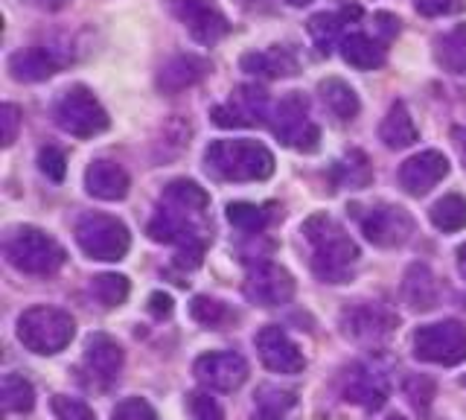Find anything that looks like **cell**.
<instances>
[{"mask_svg":"<svg viewBox=\"0 0 466 420\" xmlns=\"http://www.w3.org/2000/svg\"><path fill=\"white\" fill-rule=\"evenodd\" d=\"M303 240L312 249V271L324 283H347L359 263V245L327 213H315L300 228Z\"/></svg>","mask_w":466,"mask_h":420,"instance_id":"obj_1","label":"cell"},{"mask_svg":"<svg viewBox=\"0 0 466 420\" xmlns=\"http://www.w3.org/2000/svg\"><path fill=\"white\" fill-rule=\"evenodd\" d=\"M204 169L218 181H266L274 172V155L259 140H213L204 149Z\"/></svg>","mask_w":466,"mask_h":420,"instance_id":"obj_2","label":"cell"},{"mask_svg":"<svg viewBox=\"0 0 466 420\" xmlns=\"http://www.w3.org/2000/svg\"><path fill=\"white\" fill-rule=\"evenodd\" d=\"M4 254L12 269L24 274H53L65 266V249L58 245L50 234H44L41 228L21 225L15 228L4 242Z\"/></svg>","mask_w":466,"mask_h":420,"instance_id":"obj_3","label":"cell"},{"mask_svg":"<svg viewBox=\"0 0 466 420\" xmlns=\"http://www.w3.org/2000/svg\"><path fill=\"white\" fill-rule=\"evenodd\" d=\"M76 322L58 307H33L18 318V342L38 356H53L73 342Z\"/></svg>","mask_w":466,"mask_h":420,"instance_id":"obj_4","label":"cell"},{"mask_svg":"<svg viewBox=\"0 0 466 420\" xmlns=\"http://www.w3.org/2000/svg\"><path fill=\"white\" fill-rule=\"evenodd\" d=\"M53 120L62 132H67L70 138H79V140L96 138L111 126L108 111L102 108L94 91H87L85 85H73V88H67L62 97H58V103L53 108Z\"/></svg>","mask_w":466,"mask_h":420,"instance_id":"obj_5","label":"cell"},{"mask_svg":"<svg viewBox=\"0 0 466 420\" xmlns=\"http://www.w3.org/2000/svg\"><path fill=\"white\" fill-rule=\"evenodd\" d=\"M73 234H76L79 249L99 263H116L131 249L128 228L108 213H85Z\"/></svg>","mask_w":466,"mask_h":420,"instance_id":"obj_6","label":"cell"},{"mask_svg":"<svg viewBox=\"0 0 466 420\" xmlns=\"http://www.w3.org/2000/svg\"><path fill=\"white\" fill-rule=\"evenodd\" d=\"M271 132L280 143L298 152H315L320 143V128L309 118V99L303 94H286L271 111Z\"/></svg>","mask_w":466,"mask_h":420,"instance_id":"obj_7","label":"cell"},{"mask_svg":"<svg viewBox=\"0 0 466 420\" xmlns=\"http://www.w3.org/2000/svg\"><path fill=\"white\" fill-rule=\"evenodd\" d=\"M414 356L429 365H461L466 359V327L461 322H437L422 324L414 333Z\"/></svg>","mask_w":466,"mask_h":420,"instance_id":"obj_8","label":"cell"},{"mask_svg":"<svg viewBox=\"0 0 466 420\" xmlns=\"http://www.w3.org/2000/svg\"><path fill=\"white\" fill-rule=\"evenodd\" d=\"M164 4L198 45H218L230 33V21L216 0H164Z\"/></svg>","mask_w":466,"mask_h":420,"instance_id":"obj_9","label":"cell"},{"mask_svg":"<svg viewBox=\"0 0 466 420\" xmlns=\"http://www.w3.org/2000/svg\"><path fill=\"white\" fill-rule=\"evenodd\" d=\"M397 324H400L397 312H390L385 303H373V301L353 303V307H347L341 312L344 336L368 347L385 344L390 339V333L397 330Z\"/></svg>","mask_w":466,"mask_h":420,"instance_id":"obj_10","label":"cell"},{"mask_svg":"<svg viewBox=\"0 0 466 420\" xmlns=\"http://www.w3.org/2000/svg\"><path fill=\"white\" fill-rule=\"evenodd\" d=\"M361 234L368 242L379 245V249H400L414 237V220L411 213L400 205H373L359 216Z\"/></svg>","mask_w":466,"mask_h":420,"instance_id":"obj_11","label":"cell"},{"mask_svg":"<svg viewBox=\"0 0 466 420\" xmlns=\"http://www.w3.org/2000/svg\"><path fill=\"white\" fill-rule=\"evenodd\" d=\"M210 118L222 128H245V126L271 123L268 91H262L259 85H239V88L230 91V99L225 106L213 108Z\"/></svg>","mask_w":466,"mask_h":420,"instance_id":"obj_12","label":"cell"},{"mask_svg":"<svg viewBox=\"0 0 466 420\" xmlns=\"http://www.w3.org/2000/svg\"><path fill=\"white\" fill-rule=\"evenodd\" d=\"M341 394L347 403L361 405V409H368V412L382 409L390 394L388 374L379 365H373V362H356V365H350L344 371Z\"/></svg>","mask_w":466,"mask_h":420,"instance_id":"obj_13","label":"cell"},{"mask_svg":"<svg viewBox=\"0 0 466 420\" xmlns=\"http://www.w3.org/2000/svg\"><path fill=\"white\" fill-rule=\"evenodd\" d=\"M245 298L259 307H280L295 298V278L277 263H257L245 278Z\"/></svg>","mask_w":466,"mask_h":420,"instance_id":"obj_14","label":"cell"},{"mask_svg":"<svg viewBox=\"0 0 466 420\" xmlns=\"http://www.w3.org/2000/svg\"><path fill=\"white\" fill-rule=\"evenodd\" d=\"M196 380L210 388V391H237L245 385L248 380V362L245 356L233 353V351H213V353H204L196 359L193 365Z\"/></svg>","mask_w":466,"mask_h":420,"instance_id":"obj_15","label":"cell"},{"mask_svg":"<svg viewBox=\"0 0 466 420\" xmlns=\"http://www.w3.org/2000/svg\"><path fill=\"white\" fill-rule=\"evenodd\" d=\"M257 353L262 365L274 374H300L306 368L300 347L291 342V336L280 324H268L257 333Z\"/></svg>","mask_w":466,"mask_h":420,"instance_id":"obj_16","label":"cell"},{"mask_svg":"<svg viewBox=\"0 0 466 420\" xmlns=\"http://www.w3.org/2000/svg\"><path fill=\"white\" fill-rule=\"evenodd\" d=\"M446 176H449V158L437 149H426L420 155H411L400 167V184L408 196H426Z\"/></svg>","mask_w":466,"mask_h":420,"instance_id":"obj_17","label":"cell"},{"mask_svg":"<svg viewBox=\"0 0 466 420\" xmlns=\"http://www.w3.org/2000/svg\"><path fill=\"white\" fill-rule=\"evenodd\" d=\"M123 362H126L123 347L116 344L111 336H106V333H94V336L87 339L82 368L87 376H91L94 385H102V388L111 385L116 376H120Z\"/></svg>","mask_w":466,"mask_h":420,"instance_id":"obj_18","label":"cell"},{"mask_svg":"<svg viewBox=\"0 0 466 420\" xmlns=\"http://www.w3.org/2000/svg\"><path fill=\"white\" fill-rule=\"evenodd\" d=\"M128 172L108 158H96L85 169V190L99 201H123L128 196Z\"/></svg>","mask_w":466,"mask_h":420,"instance_id":"obj_19","label":"cell"},{"mask_svg":"<svg viewBox=\"0 0 466 420\" xmlns=\"http://www.w3.org/2000/svg\"><path fill=\"white\" fill-rule=\"evenodd\" d=\"M65 59H58L53 47H24L9 56V77L15 82H44L62 70Z\"/></svg>","mask_w":466,"mask_h":420,"instance_id":"obj_20","label":"cell"},{"mask_svg":"<svg viewBox=\"0 0 466 420\" xmlns=\"http://www.w3.org/2000/svg\"><path fill=\"white\" fill-rule=\"evenodd\" d=\"M208 74H210L208 59L184 53V56H175V59H169L164 67H160L155 82H157L160 94H181L187 88H193V85H198Z\"/></svg>","mask_w":466,"mask_h":420,"instance_id":"obj_21","label":"cell"},{"mask_svg":"<svg viewBox=\"0 0 466 420\" xmlns=\"http://www.w3.org/2000/svg\"><path fill=\"white\" fill-rule=\"evenodd\" d=\"M242 70L262 79H291L298 77V59L286 47H268V50H251L239 59Z\"/></svg>","mask_w":466,"mask_h":420,"instance_id":"obj_22","label":"cell"},{"mask_svg":"<svg viewBox=\"0 0 466 420\" xmlns=\"http://www.w3.org/2000/svg\"><path fill=\"white\" fill-rule=\"evenodd\" d=\"M417 138L420 132H417L411 111L405 108V103H393L385 114L382 126H379V140H382L388 149H408V147H414Z\"/></svg>","mask_w":466,"mask_h":420,"instance_id":"obj_23","label":"cell"},{"mask_svg":"<svg viewBox=\"0 0 466 420\" xmlns=\"http://www.w3.org/2000/svg\"><path fill=\"white\" fill-rule=\"evenodd\" d=\"M318 94L320 99H324V106L327 111L332 114L335 120H356L359 118V111H361V103H359V94L350 88V85L339 77H329L318 85Z\"/></svg>","mask_w":466,"mask_h":420,"instance_id":"obj_24","label":"cell"},{"mask_svg":"<svg viewBox=\"0 0 466 420\" xmlns=\"http://www.w3.org/2000/svg\"><path fill=\"white\" fill-rule=\"evenodd\" d=\"M341 59L356 67V70H379L385 65V47L373 41L370 36L364 33H353V36H344L341 38Z\"/></svg>","mask_w":466,"mask_h":420,"instance_id":"obj_25","label":"cell"},{"mask_svg":"<svg viewBox=\"0 0 466 420\" xmlns=\"http://www.w3.org/2000/svg\"><path fill=\"white\" fill-rule=\"evenodd\" d=\"M164 205L175 208V210H181L187 216H204V210L210 208V196L204 187H198L196 181H187V179H175L167 184V190H164Z\"/></svg>","mask_w":466,"mask_h":420,"instance_id":"obj_26","label":"cell"},{"mask_svg":"<svg viewBox=\"0 0 466 420\" xmlns=\"http://www.w3.org/2000/svg\"><path fill=\"white\" fill-rule=\"evenodd\" d=\"M361 9L359 6H344L341 12H318V15L309 18V36L318 45L320 53H332L335 41H339L341 30H344V21L347 18H359Z\"/></svg>","mask_w":466,"mask_h":420,"instance_id":"obj_27","label":"cell"},{"mask_svg":"<svg viewBox=\"0 0 466 420\" xmlns=\"http://www.w3.org/2000/svg\"><path fill=\"white\" fill-rule=\"evenodd\" d=\"M434 59L446 74L466 77V24L451 26L434 41Z\"/></svg>","mask_w":466,"mask_h":420,"instance_id":"obj_28","label":"cell"},{"mask_svg":"<svg viewBox=\"0 0 466 420\" xmlns=\"http://www.w3.org/2000/svg\"><path fill=\"white\" fill-rule=\"evenodd\" d=\"M402 295L414 310H431L437 303V281L426 263H414L405 271Z\"/></svg>","mask_w":466,"mask_h":420,"instance_id":"obj_29","label":"cell"},{"mask_svg":"<svg viewBox=\"0 0 466 420\" xmlns=\"http://www.w3.org/2000/svg\"><path fill=\"white\" fill-rule=\"evenodd\" d=\"M298 405V394L289 388L266 385L259 388L257 403H254V417L251 420H289Z\"/></svg>","mask_w":466,"mask_h":420,"instance_id":"obj_30","label":"cell"},{"mask_svg":"<svg viewBox=\"0 0 466 420\" xmlns=\"http://www.w3.org/2000/svg\"><path fill=\"white\" fill-rule=\"evenodd\" d=\"M332 179L339 187H350V190H361L373 181V167L368 161V155L359 149H350L344 158H339L332 167Z\"/></svg>","mask_w":466,"mask_h":420,"instance_id":"obj_31","label":"cell"},{"mask_svg":"<svg viewBox=\"0 0 466 420\" xmlns=\"http://www.w3.org/2000/svg\"><path fill=\"white\" fill-rule=\"evenodd\" d=\"M0 403H4V412L9 415H26L33 412L35 405V388L29 380L18 374H6L0 380Z\"/></svg>","mask_w":466,"mask_h":420,"instance_id":"obj_32","label":"cell"},{"mask_svg":"<svg viewBox=\"0 0 466 420\" xmlns=\"http://www.w3.org/2000/svg\"><path fill=\"white\" fill-rule=\"evenodd\" d=\"M429 220L437 230H443V234H455V230L466 228V199L458 193L437 199L429 210Z\"/></svg>","mask_w":466,"mask_h":420,"instance_id":"obj_33","label":"cell"},{"mask_svg":"<svg viewBox=\"0 0 466 420\" xmlns=\"http://www.w3.org/2000/svg\"><path fill=\"white\" fill-rule=\"evenodd\" d=\"M128 292H131V283L126 274L106 271V274H96L91 281V295L102 303V307H120V303H126Z\"/></svg>","mask_w":466,"mask_h":420,"instance_id":"obj_34","label":"cell"},{"mask_svg":"<svg viewBox=\"0 0 466 420\" xmlns=\"http://www.w3.org/2000/svg\"><path fill=\"white\" fill-rule=\"evenodd\" d=\"M189 315H193L201 327H210V330H222L225 324L233 322V312L222 301H216L210 295H196L193 303H189Z\"/></svg>","mask_w":466,"mask_h":420,"instance_id":"obj_35","label":"cell"},{"mask_svg":"<svg viewBox=\"0 0 466 420\" xmlns=\"http://www.w3.org/2000/svg\"><path fill=\"white\" fill-rule=\"evenodd\" d=\"M228 222L233 228H239L242 234L259 237L262 228H266V222H268V216L262 208L251 205V201H233V205H228Z\"/></svg>","mask_w":466,"mask_h":420,"instance_id":"obj_36","label":"cell"},{"mask_svg":"<svg viewBox=\"0 0 466 420\" xmlns=\"http://www.w3.org/2000/svg\"><path fill=\"white\" fill-rule=\"evenodd\" d=\"M53 417L56 420H96L91 405L76 400V397H67V394L53 397Z\"/></svg>","mask_w":466,"mask_h":420,"instance_id":"obj_37","label":"cell"},{"mask_svg":"<svg viewBox=\"0 0 466 420\" xmlns=\"http://www.w3.org/2000/svg\"><path fill=\"white\" fill-rule=\"evenodd\" d=\"M187 405L193 420H225L222 405H218L216 397H210L208 391H193V394L187 397Z\"/></svg>","mask_w":466,"mask_h":420,"instance_id":"obj_38","label":"cell"},{"mask_svg":"<svg viewBox=\"0 0 466 420\" xmlns=\"http://www.w3.org/2000/svg\"><path fill=\"white\" fill-rule=\"evenodd\" d=\"M111 420H160L157 412L152 409L149 400L143 397H128L123 403H116V409L111 412Z\"/></svg>","mask_w":466,"mask_h":420,"instance_id":"obj_39","label":"cell"},{"mask_svg":"<svg viewBox=\"0 0 466 420\" xmlns=\"http://www.w3.org/2000/svg\"><path fill=\"white\" fill-rule=\"evenodd\" d=\"M38 167H41V172H44L47 179L62 181V179H65V172H67V158H65L62 149L44 147V149L38 152Z\"/></svg>","mask_w":466,"mask_h":420,"instance_id":"obj_40","label":"cell"},{"mask_svg":"<svg viewBox=\"0 0 466 420\" xmlns=\"http://www.w3.org/2000/svg\"><path fill=\"white\" fill-rule=\"evenodd\" d=\"M405 394H408V400L417 405V409L426 412L431 397H434V383L429 380V376H408V380H405Z\"/></svg>","mask_w":466,"mask_h":420,"instance_id":"obj_41","label":"cell"},{"mask_svg":"<svg viewBox=\"0 0 466 420\" xmlns=\"http://www.w3.org/2000/svg\"><path fill=\"white\" fill-rule=\"evenodd\" d=\"M21 108L6 103L4 108H0V143L9 149L15 140H18V128H21Z\"/></svg>","mask_w":466,"mask_h":420,"instance_id":"obj_42","label":"cell"},{"mask_svg":"<svg viewBox=\"0 0 466 420\" xmlns=\"http://www.w3.org/2000/svg\"><path fill=\"white\" fill-rule=\"evenodd\" d=\"M201 257H204V240H201V242L181 245V249L175 251V266H178V269H187V271H193V269L201 266Z\"/></svg>","mask_w":466,"mask_h":420,"instance_id":"obj_43","label":"cell"},{"mask_svg":"<svg viewBox=\"0 0 466 420\" xmlns=\"http://www.w3.org/2000/svg\"><path fill=\"white\" fill-rule=\"evenodd\" d=\"M461 9V0H417V12L426 18H441L451 15V12Z\"/></svg>","mask_w":466,"mask_h":420,"instance_id":"obj_44","label":"cell"},{"mask_svg":"<svg viewBox=\"0 0 466 420\" xmlns=\"http://www.w3.org/2000/svg\"><path fill=\"white\" fill-rule=\"evenodd\" d=\"M149 310H152L155 318H167V315H172V298L164 295V292H152V295H149Z\"/></svg>","mask_w":466,"mask_h":420,"instance_id":"obj_45","label":"cell"},{"mask_svg":"<svg viewBox=\"0 0 466 420\" xmlns=\"http://www.w3.org/2000/svg\"><path fill=\"white\" fill-rule=\"evenodd\" d=\"M24 4L33 9H41V12H58V9H65L70 0H24Z\"/></svg>","mask_w":466,"mask_h":420,"instance_id":"obj_46","label":"cell"},{"mask_svg":"<svg viewBox=\"0 0 466 420\" xmlns=\"http://www.w3.org/2000/svg\"><path fill=\"white\" fill-rule=\"evenodd\" d=\"M458 271H461V278L466 281V242L458 249Z\"/></svg>","mask_w":466,"mask_h":420,"instance_id":"obj_47","label":"cell"},{"mask_svg":"<svg viewBox=\"0 0 466 420\" xmlns=\"http://www.w3.org/2000/svg\"><path fill=\"white\" fill-rule=\"evenodd\" d=\"M455 138H458V149H461V158H463V164H466V128H458Z\"/></svg>","mask_w":466,"mask_h":420,"instance_id":"obj_48","label":"cell"},{"mask_svg":"<svg viewBox=\"0 0 466 420\" xmlns=\"http://www.w3.org/2000/svg\"><path fill=\"white\" fill-rule=\"evenodd\" d=\"M306 4H312V0H289V6H306Z\"/></svg>","mask_w":466,"mask_h":420,"instance_id":"obj_49","label":"cell"},{"mask_svg":"<svg viewBox=\"0 0 466 420\" xmlns=\"http://www.w3.org/2000/svg\"><path fill=\"white\" fill-rule=\"evenodd\" d=\"M385 420H405L402 415H390V417H385Z\"/></svg>","mask_w":466,"mask_h":420,"instance_id":"obj_50","label":"cell"},{"mask_svg":"<svg viewBox=\"0 0 466 420\" xmlns=\"http://www.w3.org/2000/svg\"><path fill=\"white\" fill-rule=\"evenodd\" d=\"M463 385H466V380H463Z\"/></svg>","mask_w":466,"mask_h":420,"instance_id":"obj_51","label":"cell"}]
</instances>
